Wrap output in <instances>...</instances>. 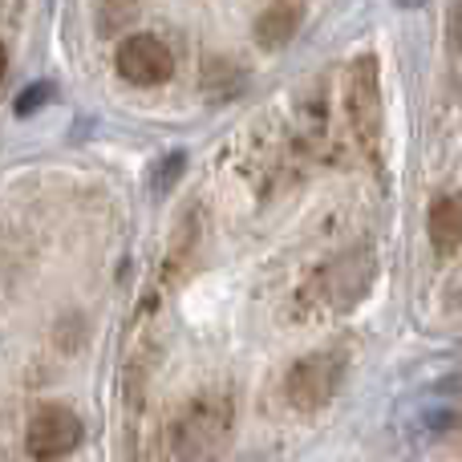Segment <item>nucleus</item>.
<instances>
[{"instance_id":"nucleus-1","label":"nucleus","mask_w":462,"mask_h":462,"mask_svg":"<svg viewBox=\"0 0 462 462\" xmlns=\"http://www.w3.org/2000/svg\"><path fill=\"white\" fill-rule=\"evenodd\" d=\"M236 434V406L227 393H199L191 406L179 414L175 450L183 462H216L231 447Z\"/></svg>"},{"instance_id":"nucleus-3","label":"nucleus","mask_w":462,"mask_h":462,"mask_svg":"<svg viewBox=\"0 0 462 462\" xmlns=\"http://www.w3.org/2000/svg\"><path fill=\"white\" fill-rule=\"evenodd\" d=\"M86 430H81V418L73 414L69 406H41L29 422V434H24V447L37 462H57L81 447Z\"/></svg>"},{"instance_id":"nucleus-9","label":"nucleus","mask_w":462,"mask_h":462,"mask_svg":"<svg viewBox=\"0 0 462 462\" xmlns=\"http://www.w3.org/2000/svg\"><path fill=\"white\" fill-rule=\"evenodd\" d=\"M5 73H8V49L0 45V81H5Z\"/></svg>"},{"instance_id":"nucleus-4","label":"nucleus","mask_w":462,"mask_h":462,"mask_svg":"<svg viewBox=\"0 0 462 462\" xmlns=\"http://www.w3.org/2000/svg\"><path fill=\"white\" fill-rule=\"evenodd\" d=\"M114 65H118V78L130 86H162L175 73V53L151 32H134L118 45Z\"/></svg>"},{"instance_id":"nucleus-8","label":"nucleus","mask_w":462,"mask_h":462,"mask_svg":"<svg viewBox=\"0 0 462 462\" xmlns=\"http://www.w3.org/2000/svg\"><path fill=\"white\" fill-rule=\"evenodd\" d=\"M41 97H49V89H45V86L29 89V94H24V97H21V114H29V110H32V102H41Z\"/></svg>"},{"instance_id":"nucleus-10","label":"nucleus","mask_w":462,"mask_h":462,"mask_svg":"<svg viewBox=\"0 0 462 462\" xmlns=\"http://www.w3.org/2000/svg\"><path fill=\"white\" fill-rule=\"evenodd\" d=\"M402 5H418V0H402Z\"/></svg>"},{"instance_id":"nucleus-7","label":"nucleus","mask_w":462,"mask_h":462,"mask_svg":"<svg viewBox=\"0 0 462 462\" xmlns=\"http://www.w3.org/2000/svg\"><path fill=\"white\" fill-rule=\"evenodd\" d=\"M292 24H296V13L292 8H276L272 16H263V24H260V37L268 41V45H280V41L292 32Z\"/></svg>"},{"instance_id":"nucleus-6","label":"nucleus","mask_w":462,"mask_h":462,"mask_svg":"<svg viewBox=\"0 0 462 462\" xmlns=\"http://www.w3.org/2000/svg\"><path fill=\"white\" fill-rule=\"evenodd\" d=\"M430 239L442 255H455L462 244V208L455 195H442L430 208Z\"/></svg>"},{"instance_id":"nucleus-2","label":"nucleus","mask_w":462,"mask_h":462,"mask_svg":"<svg viewBox=\"0 0 462 462\" xmlns=\"http://www.w3.org/2000/svg\"><path fill=\"white\" fill-rule=\"evenodd\" d=\"M341 377H345V357L341 353H312V357H300L292 369H288V382L284 393L296 410L312 414V410L328 406L341 390Z\"/></svg>"},{"instance_id":"nucleus-5","label":"nucleus","mask_w":462,"mask_h":462,"mask_svg":"<svg viewBox=\"0 0 462 462\" xmlns=\"http://www.w3.org/2000/svg\"><path fill=\"white\" fill-rule=\"evenodd\" d=\"M377 65L374 57H361L357 73H353V89H349V114H353V126L365 143L377 138V126H382V102H377Z\"/></svg>"}]
</instances>
